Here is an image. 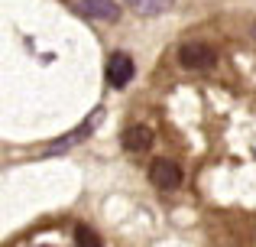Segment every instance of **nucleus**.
I'll use <instances>...</instances> for the list:
<instances>
[{
  "label": "nucleus",
  "instance_id": "20e7f679",
  "mask_svg": "<svg viewBox=\"0 0 256 247\" xmlns=\"http://www.w3.org/2000/svg\"><path fill=\"white\" fill-rule=\"evenodd\" d=\"M133 59L126 56V52H114L110 62H107V82L114 85V88H124V85H130L133 78Z\"/></svg>",
  "mask_w": 256,
  "mask_h": 247
},
{
  "label": "nucleus",
  "instance_id": "6e6552de",
  "mask_svg": "<svg viewBox=\"0 0 256 247\" xmlns=\"http://www.w3.org/2000/svg\"><path fill=\"white\" fill-rule=\"evenodd\" d=\"M75 241H78V247H104V244H100V237L94 234L88 224H78V228H75Z\"/></svg>",
  "mask_w": 256,
  "mask_h": 247
},
{
  "label": "nucleus",
  "instance_id": "f257e3e1",
  "mask_svg": "<svg viewBox=\"0 0 256 247\" xmlns=\"http://www.w3.org/2000/svg\"><path fill=\"white\" fill-rule=\"evenodd\" d=\"M178 62L185 65V69H211V65L218 62V52L204 43H185L178 49Z\"/></svg>",
  "mask_w": 256,
  "mask_h": 247
},
{
  "label": "nucleus",
  "instance_id": "1a4fd4ad",
  "mask_svg": "<svg viewBox=\"0 0 256 247\" xmlns=\"http://www.w3.org/2000/svg\"><path fill=\"white\" fill-rule=\"evenodd\" d=\"M253 39H256V23H253Z\"/></svg>",
  "mask_w": 256,
  "mask_h": 247
},
{
  "label": "nucleus",
  "instance_id": "f03ea898",
  "mask_svg": "<svg viewBox=\"0 0 256 247\" xmlns=\"http://www.w3.org/2000/svg\"><path fill=\"white\" fill-rule=\"evenodd\" d=\"M150 179H152L156 189L172 192V189L182 185V169H178V163H172V159H156V163L150 166Z\"/></svg>",
  "mask_w": 256,
  "mask_h": 247
},
{
  "label": "nucleus",
  "instance_id": "423d86ee",
  "mask_svg": "<svg viewBox=\"0 0 256 247\" xmlns=\"http://www.w3.org/2000/svg\"><path fill=\"white\" fill-rule=\"evenodd\" d=\"M120 143H124V150H130V153H143V150H150V143H152V130L150 127H126L124 130V137H120Z\"/></svg>",
  "mask_w": 256,
  "mask_h": 247
},
{
  "label": "nucleus",
  "instance_id": "0eeeda50",
  "mask_svg": "<svg viewBox=\"0 0 256 247\" xmlns=\"http://www.w3.org/2000/svg\"><path fill=\"white\" fill-rule=\"evenodd\" d=\"M126 4H130L136 13H143V17H156V13H166V10H169L172 0H126Z\"/></svg>",
  "mask_w": 256,
  "mask_h": 247
},
{
  "label": "nucleus",
  "instance_id": "7ed1b4c3",
  "mask_svg": "<svg viewBox=\"0 0 256 247\" xmlns=\"http://www.w3.org/2000/svg\"><path fill=\"white\" fill-rule=\"evenodd\" d=\"M75 10L84 13V17H91V20H104V23H117L120 20L117 0H82V4H75Z\"/></svg>",
  "mask_w": 256,
  "mask_h": 247
},
{
  "label": "nucleus",
  "instance_id": "39448f33",
  "mask_svg": "<svg viewBox=\"0 0 256 247\" xmlns=\"http://www.w3.org/2000/svg\"><path fill=\"white\" fill-rule=\"evenodd\" d=\"M98 117H100V111H94V114L88 117V121H84L82 127H78V130H72V133H65L62 140H56V143H49V150H46V153L52 156V153H62V150H68L72 143H82V140L88 137V133L94 130V121H98Z\"/></svg>",
  "mask_w": 256,
  "mask_h": 247
}]
</instances>
